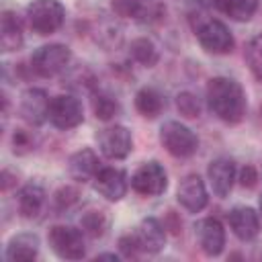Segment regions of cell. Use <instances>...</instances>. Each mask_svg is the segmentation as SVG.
<instances>
[{
  "mask_svg": "<svg viewBox=\"0 0 262 262\" xmlns=\"http://www.w3.org/2000/svg\"><path fill=\"white\" fill-rule=\"evenodd\" d=\"M205 96H207L209 111L223 123L235 125L244 119L246 106H248L246 92H244L242 84L235 82L233 78H225V76L211 78L207 82Z\"/></svg>",
  "mask_w": 262,
  "mask_h": 262,
  "instance_id": "1",
  "label": "cell"
},
{
  "mask_svg": "<svg viewBox=\"0 0 262 262\" xmlns=\"http://www.w3.org/2000/svg\"><path fill=\"white\" fill-rule=\"evenodd\" d=\"M27 25L37 35H53L66 20V8L59 0H33L27 6Z\"/></svg>",
  "mask_w": 262,
  "mask_h": 262,
  "instance_id": "2",
  "label": "cell"
},
{
  "mask_svg": "<svg viewBox=\"0 0 262 262\" xmlns=\"http://www.w3.org/2000/svg\"><path fill=\"white\" fill-rule=\"evenodd\" d=\"M72 61V51L68 45L61 43H49L39 47L31 55V70L41 78H53L68 70Z\"/></svg>",
  "mask_w": 262,
  "mask_h": 262,
  "instance_id": "3",
  "label": "cell"
},
{
  "mask_svg": "<svg viewBox=\"0 0 262 262\" xmlns=\"http://www.w3.org/2000/svg\"><path fill=\"white\" fill-rule=\"evenodd\" d=\"M160 141L174 158H190L199 149V137L178 121H166L160 127Z\"/></svg>",
  "mask_w": 262,
  "mask_h": 262,
  "instance_id": "4",
  "label": "cell"
},
{
  "mask_svg": "<svg viewBox=\"0 0 262 262\" xmlns=\"http://www.w3.org/2000/svg\"><path fill=\"white\" fill-rule=\"evenodd\" d=\"M47 242L61 260H82L86 256L84 231L72 225H53L47 233Z\"/></svg>",
  "mask_w": 262,
  "mask_h": 262,
  "instance_id": "5",
  "label": "cell"
},
{
  "mask_svg": "<svg viewBox=\"0 0 262 262\" xmlns=\"http://www.w3.org/2000/svg\"><path fill=\"white\" fill-rule=\"evenodd\" d=\"M47 121L61 131L74 129L84 121V108L82 102L74 94H57L49 102V115Z\"/></svg>",
  "mask_w": 262,
  "mask_h": 262,
  "instance_id": "6",
  "label": "cell"
},
{
  "mask_svg": "<svg viewBox=\"0 0 262 262\" xmlns=\"http://www.w3.org/2000/svg\"><path fill=\"white\" fill-rule=\"evenodd\" d=\"M196 39H199L201 47L207 53H213V55L229 53L233 49V45H235L233 35L227 29V25L217 20V18H209V20L201 23L196 27Z\"/></svg>",
  "mask_w": 262,
  "mask_h": 262,
  "instance_id": "7",
  "label": "cell"
},
{
  "mask_svg": "<svg viewBox=\"0 0 262 262\" xmlns=\"http://www.w3.org/2000/svg\"><path fill=\"white\" fill-rule=\"evenodd\" d=\"M131 188L141 196H160L168 188V174L162 164L145 162L131 176Z\"/></svg>",
  "mask_w": 262,
  "mask_h": 262,
  "instance_id": "8",
  "label": "cell"
},
{
  "mask_svg": "<svg viewBox=\"0 0 262 262\" xmlns=\"http://www.w3.org/2000/svg\"><path fill=\"white\" fill-rule=\"evenodd\" d=\"M96 141H98L100 154L108 160H123L133 149V137H131L129 129L123 125H111V127L102 129L96 135Z\"/></svg>",
  "mask_w": 262,
  "mask_h": 262,
  "instance_id": "9",
  "label": "cell"
},
{
  "mask_svg": "<svg viewBox=\"0 0 262 262\" xmlns=\"http://www.w3.org/2000/svg\"><path fill=\"white\" fill-rule=\"evenodd\" d=\"M178 203L188 211V213H199L207 207L209 203V192L205 186V180L199 174H186L176 190Z\"/></svg>",
  "mask_w": 262,
  "mask_h": 262,
  "instance_id": "10",
  "label": "cell"
},
{
  "mask_svg": "<svg viewBox=\"0 0 262 262\" xmlns=\"http://www.w3.org/2000/svg\"><path fill=\"white\" fill-rule=\"evenodd\" d=\"M49 96L43 88H29L25 90L23 98H20V117L33 125V127H39L41 123L47 121V115H49Z\"/></svg>",
  "mask_w": 262,
  "mask_h": 262,
  "instance_id": "11",
  "label": "cell"
},
{
  "mask_svg": "<svg viewBox=\"0 0 262 262\" xmlns=\"http://www.w3.org/2000/svg\"><path fill=\"white\" fill-rule=\"evenodd\" d=\"M94 190L111 203H117L127 192V176L119 168H100L94 176Z\"/></svg>",
  "mask_w": 262,
  "mask_h": 262,
  "instance_id": "12",
  "label": "cell"
},
{
  "mask_svg": "<svg viewBox=\"0 0 262 262\" xmlns=\"http://www.w3.org/2000/svg\"><path fill=\"white\" fill-rule=\"evenodd\" d=\"M235 176H237V170H235V162L229 160V158H215L209 168H207V178H209V184L213 188V192L217 196H227L233 188V182H235Z\"/></svg>",
  "mask_w": 262,
  "mask_h": 262,
  "instance_id": "13",
  "label": "cell"
},
{
  "mask_svg": "<svg viewBox=\"0 0 262 262\" xmlns=\"http://www.w3.org/2000/svg\"><path fill=\"white\" fill-rule=\"evenodd\" d=\"M233 235L242 242H252L260 233V213L252 207H233L227 215Z\"/></svg>",
  "mask_w": 262,
  "mask_h": 262,
  "instance_id": "14",
  "label": "cell"
},
{
  "mask_svg": "<svg viewBox=\"0 0 262 262\" xmlns=\"http://www.w3.org/2000/svg\"><path fill=\"white\" fill-rule=\"evenodd\" d=\"M133 233L139 242L141 252H145V254H158L166 246V227L156 217L141 219V223L135 227Z\"/></svg>",
  "mask_w": 262,
  "mask_h": 262,
  "instance_id": "15",
  "label": "cell"
},
{
  "mask_svg": "<svg viewBox=\"0 0 262 262\" xmlns=\"http://www.w3.org/2000/svg\"><path fill=\"white\" fill-rule=\"evenodd\" d=\"M199 246L207 256H219L225 248V229L219 219L207 217L196 223Z\"/></svg>",
  "mask_w": 262,
  "mask_h": 262,
  "instance_id": "16",
  "label": "cell"
},
{
  "mask_svg": "<svg viewBox=\"0 0 262 262\" xmlns=\"http://www.w3.org/2000/svg\"><path fill=\"white\" fill-rule=\"evenodd\" d=\"M25 37H23V25L20 18L16 16V12L12 10H4L0 16V47L4 53L16 51L20 49Z\"/></svg>",
  "mask_w": 262,
  "mask_h": 262,
  "instance_id": "17",
  "label": "cell"
},
{
  "mask_svg": "<svg viewBox=\"0 0 262 262\" xmlns=\"http://www.w3.org/2000/svg\"><path fill=\"white\" fill-rule=\"evenodd\" d=\"M39 256V237L35 233H18L14 235L4 252V258L8 262L18 260H35Z\"/></svg>",
  "mask_w": 262,
  "mask_h": 262,
  "instance_id": "18",
  "label": "cell"
},
{
  "mask_svg": "<svg viewBox=\"0 0 262 262\" xmlns=\"http://www.w3.org/2000/svg\"><path fill=\"white\" fill-rule=\"evenodd\" d=\"M68 168H70V176H72L74 180H78V182L94 180L96 172L100 170V168H98V158H96V154H94L90 147L76 151V154L70 158Z\"/></svg>",
  "mask_w": 262,
  "mask_h": 262,
  "instance_id": "19",
  "label": "cell"
},
{
  "mask_svg": "<svg viewBox=\"0 0 262 262\" xmlns=\"http://www.w3.org/2000/svg\"><path fill=\"white\" fill-rule=\"evenodd\" d=\"M16 205H18V213H20L25 219L37 217V215L41 213L43 205H45V190H43V186H39V184H35V182L25 184V186L18 190Z\"/></svg>",
  "mask_w": 262,
  "mask_h": 262,
  "instance_id": "20",
  "label": "cell"
},
{
  "mask_svg": "<svg viewBox=\"0 0 262 262\" xmlns=\"http://www.w3.org/2000/svg\"><path fill=\"white\" fill-rule=\"evenodd\" d=\"M135 108L141 117L145 119H156L164 108H166V100L164 96L156 90V88H141L135 94Z\"/></svg>",
  "mask_w": 262,
  "mask_h": 262,
  "instance_id": "21",
  "label": "cell"
},
{
  "mask_svg": "<svg viewBox=\"0 0 262 262\" xmlns=\"http://www.w3.org/2000/svg\"><path fill=\"white\" fill-rule=\"evenodd\" d=\"M166 16V6L162 0H133L131 18L141 25H158Z\"/></svg>",
  "mask_w": 262,
  "mask_h": 262,
  "instance_id": "22",
  "label": "cell"
},
{
  "mask_svg": "<svg viewBox=\"0 0 262 262\" xmlns=\"http://www.w3.org/2000/svg\"><path fill=\"white\" fill-rule=\"evenodd\" d=\"M129 57L143 66V68H154L158 61H160V51L156 47V43L147 37H137L131 41L129 45Z\"/></svg>",
  "mask_w": 262,
  "mask_h": 262,
  "instance_id": "23",
  "label": "cell"
},
{
  "mask_svg": "<svg viewBox=\"0 0 262 262\" xmlns=\"http://www.w3.org/2000/svg\"><path fill=\"white\" fill-rule=\"evenodd\" d=\"M215 8L227 14L231 20L246 23L258 10V0H215Z\"/></svg>",
  "mask_w": 262,
  "mask_h": 262,
  "instance_id": "24",
  "label": "cell"
},
{
  "mask_svg": "<svg viewBox=\"0 0 262 262\" xmlns=\"http://www.w3.org/2000/svg\"><path fill=\"white\" fill-rule=\"evenodd\" d=\"M90 106H92V113L96 115V119H100V121H111L121 111L119 100L106 90H92Z\"/></svg>",
  "mask_w": 262,
  "mask_h": 262,
  "instance_id": "25",
  "label": "cell"
},
{
  "mask_svg": "<svg viewBox=\"0 0 262 262\" xmlns=\"http://www.w3.org/2000/svg\"><path fill=\"white\" fill-rule=\"evenodd\" d=\"M80 229L90 237H100L108 229V215L100 209H90L80 217Z\"/></svg>",
  "mask_w": 262,
  "mask_h": 262,
  "instance_id": "26",
  "label": "cell"
},
{
  "mask_svg": "<svg viewBox=\"0 0 262 262\" xmlns=\"http://www.w3.org/2000/svg\"><path fill=\"white\" fill-rule=\"evenodd\" d=\"M244 55H246V63H248L252 76L262 84V33L250 39Z\"/></svg>",
  "mask_w": 262,
  "mask_h": 262,
  "instance_id": "27",
  "label": "cell"
},
{
  "mask_svg": "<svg viewBox=\"0 0 262 262\" xmlns=\"http://www.w3.org/2000/svg\"><path fill=\"white\" fill-rule=\"evenodd\" d=\"M176 108H178V113H180L184 119H196V117L201 115V102H199V98H196L192 92H188V90L176 94Z\"/></svg>",
  "mask_w": 262,
  "mask_h": 262,
  "instance_id": "28",
  "label": "cell"
},
{
  "mask_svg": "<svg viewBox=\"0 0 262 262\" xmlns=\"http://www.w3.org/2000/svg\"><path fill=\"white\" fill-rule=\"evenodd\" d=\"M80 201V190L76 186H61L53 194V209L55 211H68Z\"/></svg>",
  "mask_w": 262,
  "mask_h": 262,
  "instance_id": "29",
  "label": "cell"
},
{
  "mask_svg": "<svg viewBox=\"0 0 262 262\" xmlns=\"http://www.w3.org/2000/svg\"><path fill=\"white\" fill-rule=\"evenodd\" d=\"M119 250H121L123 258H137L141 254V248H139L135 233H127V235L119 237Z\"/></svg>",
  "mask_w": 262,
  "mask_h": 262,
  "instance_id": "30",
  "label": "cell"
},
{
  "mask_svg": "<svg viewBox=\"0 0 262 262\" xmlns=\"http://www.w3.org/2000/svg\"><path fill=\"white\" fill-rule=\"evenodd\" d=\"M12 145H14V151L16 154H27L33 149V137L29 131L25 129H16L14 135H12Z\"/></svg>",
  "mask_w": 262,
  "mask_h": 262,
  "instance_id": "31",
  "label": "cell"
},
{
  "mask_svg": "<svg viewBox=\"0 0 262 262\" xmlns=\"http://www.w3.org/2000/svg\"><path fill=\"white\" fill-rule=\"evenodd\" d=\"M239 184L244 188H254L258 184V170L252 166V164H246L242 170H239V176H237Z\"/></svg>",
  "mask_w": 262,
  "mask_h": 262,
  "instance_id": "32",
  "label": "cell"
},
{
  "mask_svg": "<svg viewBox=\"0 0 262 262\" xmlns=\"http://www.w3.org/2000/svg\"><path fill=\"white\" fill-rule=\"evenodd\" d=\"M111 8L117 16H123V18H131V12H133V0H111Z\"/></svg>",
  "mask_w": 262,
  "mask_h": 262,
  "instance_id": "33",
  "label": "cell"
},
{
  "mask_svg": "<svg viewBox=\"0 0 262 262\" xmlns=\"http://www.w3.org/2000/svg\"><path fill=\"white\" fill-rule=\"evenodd\" d=\"M162 223H164L166 231L170 229L174 235H178V233L182 231V223H180V219H176V213H174V211H168V215H166V219H164Z\"/></svg>",
  "mask_w": 262,
  "mask_h": 262,
  "instance_id": "34",
  "label": "cell"
},
{
  "mask_svg": "<svg viewBox=\"0 0 262 262\" xmlns=\"http://www.w3.org/2000/svg\"><path fill=\"white\" fill-rule=\"evenodd\" d=\"M14 184H16V176H12L8 170H2V174H0V186H2V190L6 192V190H10Z\"/></svg>",
  "mask_w": 262,
  "mask_h": 262,
  "instance_id": "35",
  "label": "cell"
},
{
  "mask_svg": "<svg viewBox=\"0 0 262 262\" xmlns=\"http://www.w3.org/2000/svg\"><path fill=\"white\" fill-rule=\"evenodd\" d=\"M102 258H108V260H119V256H117V254H98V256H96V260H102Z\"/></svg>",
  "mask_w": 262,
  "mask_h": 262,
  "instance_id": "36",
  "label": "cell"
},
{
  "mask_svg": "<svg viewBox=\"0 0 262 262\" xmlns=\"http://www.w3.org/2000/svg\"><path fill=\"white\" fill-rule=\"evenodd\" d=\"M258 213L262 215V194H260V199H258Z\"/></svg>",
  "mask_w": 262,
  "mask_h": 262,
  "instance_id": "37",
  "label": "cell"
},
{
  "mask_svg": "<svg viewBox=\"0 0 262 262\" xmlns=\"http://www.w3.org/2000/svg\"><path fill=\"white\" fill-rule=\"evenodd\" d=\"M260 115H262V108H260Z\"/></svg>",
  "mask_w": 262,
  "mask_h": 262,
  "instance_id": "38",
  "label": "cell"
},
{
  "mask_svg": "<svg viewBox=\"0 0 262 262\" xmlns=\"http://www.w3.org/2000/svg\"><path fill=\"white\" fill-rule=\"evenodd\" d=\"M260 258H262V254H260Z\"/></svg>",
  "mask_w": 262,
  "mask_h": 262,
  "instance_id": "39",
  "label": "cell"
}]
</instances>
